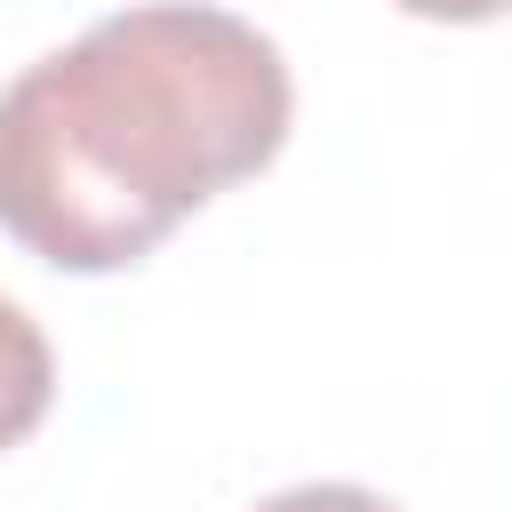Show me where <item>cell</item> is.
I'll return each instance as SVG.
<instances>
[{
    "label": "cell",
    "instance_id": "1",
    "mask_svg": "<svg viewBox=\"0 0 512 512\" xmlns=\"http://www.w3.org/2000/svg\"><path fill=\"white\" fill-rule=\"evenodd\" d=\"M296 80L272 32L144 0L0 88V232L56 272H128L192 208L280 160Z\"/></svg>",
    "mask_w": 512,
    "mask_h": 512
},
{
    "label": "cell",
    "instance_id": "2",
    "mask_svg": "<svg viewBox=\"0 0 512 512\" xmlns=\"http://www.w3.org/2000/svg\"><path fill=\"white\" fill-rule=\"evenodd\" d=\"M48 400H56V352H48L40 320L16 296H0V448L32 440Z\"/></svg>",
    "mask_w": 512,
    "mask_h": 512
},
{
    "label": "cell",
    "instance_id": "3",
    "mask_svg": "<svg viewBox=\"0 0 512 512\" xmlns=\"http://www.w3.org/2000/svg\"><path fill=\"white\" fill-rule=\"evenodd\" d=\"M400 16H424V24H496L504 0H392Z\"/></svg>",
    "mask_w": 512,
    "mask_h": 512
}]
</instances>
